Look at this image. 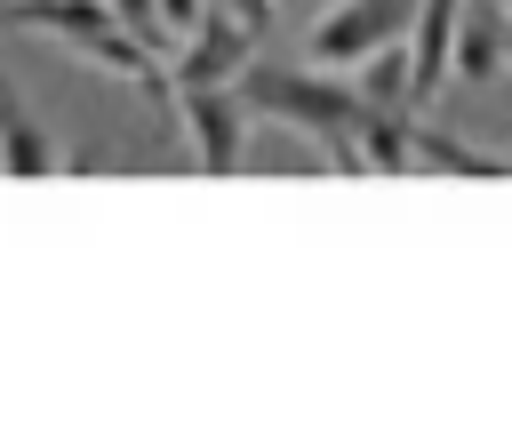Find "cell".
<instances>
[{
    "instance_id": "1",
    "label": "cell",
    "mask_w": 512,
    "mask_h": 448,
    "mask_svg": "<svg viewBox=\"0 0 512 448\" xmlns=\"http://www.w3.org/2000/svg\"><path fill=\"white\" fill-rule=\"evenodd\" d=\"M240 96H248L256 120H288V128L320 136L336 176H360V120H368V96L360 88L328 80L320 64L312 72H296V64H248L240 72Z\"/></svg>"
},
{
    "instance_id": "2",
    "label": "cell",
    "mask_w": 512,
    "mask_h": 448,
    "mask_svg": "<svg viewBox=\"0 0 512 448\" xmlns=\"http://www.w3.org/2000/svg\"><path fill=\"white\" fill-rule=\"evenodd\" d=\"M408 24H416V0H336L312 24V64L320 72H352L384 40H408Z\"/></svg>"
},
{
    "instance_id": "3",
    "label": "cell",
    "mask_w": 512,
    "mask_h": 448,
    "mask_svg": "<svg viewBox=\"0 0 512 448\" xmlns=\"http://www.w3.org/2000/svg\"><path fill=\"white\" fill-rule=\"evenodd\" d=\"M248 64H256V32H248L232 8H216V0H208V8H200V24H192L176 48H168V80H176V88L240 80Z\"/></svg>"
},
{
    "instance_id": "4",
    "label": "cell",
    "mask_w": 512,
    "mask_h": 448,
    "mask_svg": "<svg viewBox=\"0 0 512 448\" xmlns=\"http://www.w3.org/2000/svg\"><path fill=\"white\" fill-rule=\"evenodd\" d=\"M176 112H184V128H192V152H200V168L208 176H232L240 168V152H248V96H240V80H208V88H176Z\"/></svg>"
},
{
    "instance_id": "5",
    "label": "cell",
    "mask_w": 512,
    "mask_h": 448,
    "mask_svg": "<svg viewBox=\"0 0 512 448\" xmlns=\"http://www.w3.org/2000/svg\"><path fill=\"white\" fill-rule=\"evenodd\" d=\"M504 72H512V24H504L496 0H472L464 24H456V64H448V80L488 88V80H504Z\"/></svg>"
},
{
    "instance_id": "6",
    "label": "cell",
    "mask_w": 512,
    "mask_h": 448,
    "mask_svg": "<svg viewBox=\"0 0 512 448\" xmlns=\"http://www.w3.org/2000/svg\"><path fill=\"white\" fill-rule=\"evenodd\" d=\"M472 0H416V24H408V72H416V104L440 96L448 64H456V24H464Z\"/></svg>"
},
{
    "instance_id": "7",
    "label": "cell",
    "mask_w": 512,
    "mask_h": 448,
    "mask_svg": "<svg viewBox=\"0 0 512 448\" xmlns=\"http://www.w3.org/2000/svg\"><path fill=\"white\" fill-rule=\"evenodd\" d=\"M0 168L8 176H48V168H72L56 144H48V128L32 120V104L16 96V80L0 72Z\"/></svg>"
},
{
    "instance_id": "8",
    "label": "cell",
    "mask_w": 512,
    "mask_h": 448,
    "mask_svg": "<svg viewBox=\"0 0 512 448\" xmlns=\"http://www.w3.org/2000/svg\"><path fill=\"white\" fill-rule=\"evenodd\" d=\"M360 96H368L376 112H424V104H416V72H408V40H384V48L368 56Z\"/></svg>"
},
{
    "instance_id": "9",
    "label": "cell",
    "mask_w": 512,
    "mask_h": 448,
    "mask_svg": "<svg viewBox=\"0 0 512 448\" xmlns=\"http://www.w3.org/2000/svg\"><path fill=\"white\" fill-rule=\"evenodd\" d=\"M416 168H456V176H504L512 160H496V152H480V144H464V136H448V128H424V120H416Z\"/></svg>"
},
{
    "instance_id": "10",
    "label": "cell",
    "mask_w": 512,
    "mask_h": 448,
    "mask_svg": "<svg viewBox=\"0 0 512 448\" xmlns=\"http://www.w3.org/2000/svg\"><path fill=\"white\" fill-rule=\"evenodd\" d=\"M112 16H120V24H128V32L144 40V48H160V56L176 48V32H168V16H160V0H112Z\"/></svg>"
},
{
    "instance_id": "11",
    "label": "cell",
    "mask_w": 512,
    "mask_h": 448,
    "mask_svg": "<svg viewBox=\"0 0 512 448\" xmlns=\"http://www.w3.org/2000/svg\"><path fill=\"white\" fill-rule=\"evenodd\" d=\"M216 8H232V16H240L256 40H264V32H272V16H280V0H216Z\"/></svg>"
},
{
    "instance_id": "12",
    "label": "cell",
    "mask_w": 512,
    "mask_h": 448,
    "mask_svg": "<svg viewBox=\"0 0 512 448\" xmlns=\"http://www.w3.org/2000/svg\"><path fill=\"white\" fill-rule=\"evenodd\" d=\"M200 8H208V0H160V16H168V32H176V40L200 24Z\"/></svg>"
},
{
    "instance_id": "13",
    "label": "cell",
    "mask_w": 512,
    "mask_h": 448,
    "mask_svg": "<svg viewBox=\"0 0 512 448\" xmlns=\"http://www.w3.org/2000/svg\"><path fill=\"white\" fill-rule=\"evenodd\" d=\"M496 8H504V24H512V0H496Z\"/></svg>"
}]
</instances>
